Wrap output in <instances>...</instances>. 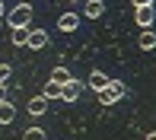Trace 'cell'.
<instances>
[{"label": "cell", "instance_id": "277c9868", "mask_svg": "<svg viewBox=\"0 0 156 140\" xmlns=\"http://www.w3.org/2000/svg\"><path fill=\"white\" fill-rule=\"evenodd\" d=\"M76 26H80V16H76L73 10H70V13H64V16L58 19V29H61V32H73Z\"/></svg>", "mask_w": 156, "mask_h": 140}, {"label": "cell", "instance_id": "4fadbf2b", "mask_svg": "<svg viewBox=\"0 0 156 140\" xmlns=\"http://www.w3.org/2000/svg\"><path fill=\"white\" fill-rule=\"evenodd\" d=\"M48 80H54V83H61V86H64V83L70 80V70H67V67H54V70H51V76H48Z\"/></svg>", "mask_w": 156, "mask_h": 140}, {"label": "cell", "instance_id": "7c38bea8", "mask_svg": "<svg viewBox=\"0 0 156 140\" xmlns=\"http://www.w3.org/2000/svg\"><path fill=\"white\" fill-rule=\"evenodd\" d=\"M41 96H45L48 102H51V99H61V83L48 80V83H45V89H41Z\"/></svg>", "mask_w": 156, "mask_h": 140}, {"label": "cell", "instance_id": "5bb4252c", "mask_svg": "<svg viewBox=\"0 0 156 140\" xmlns=\"http://www.w3.org/2000/svg\"><path fill=\"white\" fill-rule=\"evenodd\" d=\"M96 96H99V102H102V105H115V102H121V99H118V96L108 89V86H105V89H99Z\"/></svg>", "mask_w": 156, "mask_h": 140}, {"label": "cell", "instance_id": "5b68a950", "mask_svg": "<svg viewBox=\"0 0 156 140\" xmlns=\"http://www.w3.org/2000/svg\"><path fill=\"white\" fill-rule=\"evenodd\" d=\"M10 41H13V48H26V41H29V26H16V29L10 32Z\"/></svg>", "mask_w": 156, "mask_h": 140}, {"label": "cell", "instance_id": "ffe728a7", "mask_svg": "<svg viewBox=\"0 0 156 140\" xmlns=\"http://www.w3.org/2000/svg\"><path fill=\"white\" fill-rule=\"evenodd\" d=\"M147 140H156V131H150V134H147Z\"/></svg>", "mask_w": 156, "mask_h": 140}, {"label": "cell", "instance_id": "9c48e42d", "mask_svg": "<svg viewBox=\"0 0 156 140\" xmlns=\"http://www.w3.org/2000/svg\"><path fill=\"white\" fill-rule=\"evenodd\" d=\"M26 108H29V115H35V118H38V115H45V108H48V99H45V96H32Z\"/></svg>", "mask_w": 156, "mask_h": 140}, {"label": "cell", "instance_id": "52a82bcc", "mask_svg": "<svg viewBox=\"0 0 156 140\" xmlns=\"http://www.w3.org/2000/svg\"><path fill=\"white\" fill-rule=\"evenodd\" d=\"M83 13H86L89 19H99L105 13V0H86V3H83Z\"/></svg>", "mask_w": 156, "mask_h": 140}, {"label": "cell", "instance_id": "ac0fdd59", "mask_svg": "<svg viewBox=\"0 0 156 140\" xmlns=\"http://www.w3.org/2000/svg\"><path fill=\"white\" fill-rule=\"evenodd\" d=\"M3 16H6V3L0 0V19H3Z\"/></svg>", "mask_w": 156, "mask_h": 140}, {"label": "cell", "instance_id": "d6986e66", "mask_svg": "<svg viewBox=\"0 0 156 140\" xmlns=\"http://www.w3.org/2000/svg\"><path fill=\"white\" fill-rule=\"evenodd\" d=\"M0 102H6V86H0Z\"/></svg>", "mask_w": 156, "mask_h": 140}, {"label": "cell", "instance_id": "30bf717a", "mask_svg": "<svg viewBox=\"0 0 156 140\" xmlns=\"http://www.w3.org/2000/svg\"><path fill=\"white\" fill-rule=\"evenodd\" d=\"M137 45H140V51H153V48H156V32L153 29H144L140 38H137Z\"/></svg>", "mask_w": 156, "mask_h": 140}, {"label": "cell", "instance_id": "ba28073f", "mask_svg": "<svg viewBox=\"0 0 156 140\" xmlns=\"http://www.w3.org/2000/svg\"><path fill=\"white\" fill-rule=\"evenodd\" d=\"M156 19V10L153 6H137V26H144V29H150Z\"/></svg>", "mask_w": 156, "mask_h": 140}, {"label": "cell", "instance_id": "7a4b0ae2", "mask_svg": "<svg viewBox=\"0 0 156 140\" xmlns=\"http://www.w3.org/2000/svg\"><path fill=\"white\" fill-rule=\"evenodd\" d=\"M48 41H51V38H48L45 29H32V26H29V41H26V48H29V51H45Z\"/></svg>", "mask_w": 156, "mask_h": 140}, {"label": "cell", "instance_id": "9a60e30c", "mask_svg": "<svg viewBox=\"0 0 156 140\" xmlns=\"http://www.w3.org/2000/svg\"><path fill=\"white\" fill-rule=\"evenodd\" d=\"M23 140H45V128H26Z\"/></svg>", "mask_w": 156, "mask_h": 140}, {"label": "cell", "instance_id": "2e32d148", "mask_svg": "<svg viewBox=\"0 0 156 140\" xmlns=\"http://www.w3.org/2000/svg\"><path fill=\"white\" fill-rule=\"evenodd\" d=\"M10 73H13V67H10V64H0V86H6Z\"/></svg>", "mask_w": 156, "mask_h": 140}, {"label": "cell", "instance_id": "8992f818", "mask_svg": "<svg viewBox=\"0 0 156 140\" xmlns=\"http://www.w3.org/2000/svg\"><path fill=\"white\" fill-rule=\"evenodd\" d=\"M86 86L93 89V93H99V89H105V86H108V76H105L102 70H93V73H89V80H86Z\"/></svg>", "mask_w": 156, "mask_h": 140}, {"label": "cell", "instance_id": "e0dca14e", "mask_svg": "<svg viewBox=\"0 0 156 140\" xmlns=\"http://www.w3.org/2000/svg\"><path fill=\"white\" fill-rule=\"evenodd\" d=\"M134 6H153V0H131Z\"/></svg>", "mask_w": 156, "mask_h": 140}, {"label": "cell", "instance_id": "6da1fadb", "mask_svg": "<svg viewBox=\"0 0 156 140\" xmlns=\"http://www.w3.org/2000/svg\"><path fill=\"white\" fill-rule=\"evenodd\" d=\"M6 23H10V29L32 26V3H16L13 10H6Z\"/></svg>", "mask_w": 156, "mask_h": 140}, {"label": "cell", "instance_id": "8fae6325", "mask_svg": "<svg viewBox=\"0 0 156 140\" xmlns=\"http://www.w3.org/2000/svg\"><path fill=\"white\" fill-rule=\"evenodd\" d=\"M16 118V105L13 102H0V124H13Z\"/></svg>", "mask_w": 156, "mask_h": 140}, {"label": "cell", "instance_id": "3957f363", "mask_svg": "<svg viewBox=\"0 0 156 140\" xmlns=\"http://www.w3.org/2000/svg\"><path fill=\"white\" fill-rule=\"evenodd\" d=\"M80 93H83V83L76 80V76H70V80L61 86V99H64V102H76V99H80Z\"/></svg>", "mask_w": 156, "mask_h": 140}, {"label": "cell", "instance_id": "44dd1931", "mask_svg": "<svg viewBox=\"0 0 156 140\" xmlns=\"http://www.w3.org/2000/svg\"><path fill=\"white\" fill-rule=\"evenodd\" d=\"M70 3H76V0H70Z\"/></svg>", "mask_w": 156, "mask_h": 140}]
</instances>
